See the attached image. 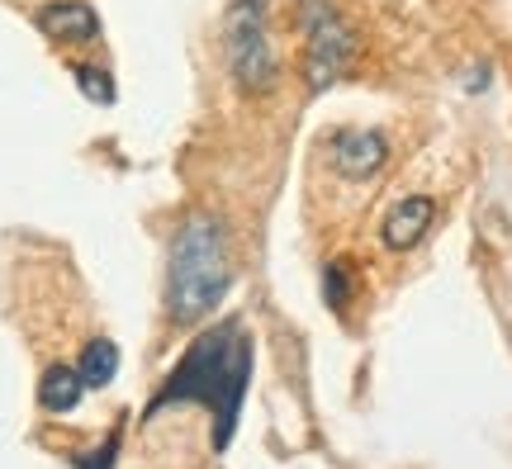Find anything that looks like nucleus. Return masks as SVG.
<instances>
[{
	"mask_svg": "<svg viewBox=\"0 0 512 469\" xmlns=\"http://www.w3.org/2000/svg\"><path fill=\"white\" fill-rule=\"evenodd\" d=\"M256 370V342L242 318L204 327L195 342L181 351V361L171 365L162 389L147 398L143 417H162L166 408H204L209 417V451L223 455L238 436V417L252 389Z\"/></svg>",
	"mask_w": 512,
	"mask_h": 469,
	"instance_id": "f257e3e1",
	"label": "nucleus"
},
{
	"mask_svg": "<svg viewBox=\"0 0 512 469\" xmlns=\"http://www.w3.org/2000/svg\"><path fill=\"white\" fill-rule=\"evenodd\" d=\"M233 289V247L214 214H190L166 252V318L181 327L204 323Z\"/></svg>",
	"mask_w": 512,
	"mask_h": 469,
	"instance_id": "f03ea898",
	"label": "nucleus"
},
{
	"mask_svg": "<svg viewBox=\"0 0 512 469\" xmlns=\"http://www.w3.org/2000/svg\"><path fill=\"white\" fill-rule=\"evenodd\" d=\"M223 57L242 95H271L280 86V48L271 34V0H228Z\"/></svg>",
	"mask_w": 512,
	"mask_h": 469,
	"instance_id": "7ed1b4c3",
	"label": "nucleus"
},
{
	"mask_svg": "<svg viewBox=\"0 0 512 469\" xmlns=\"http://www.w3.org/2000/svg\"><path fill=\"white\" fill-rule=\"evenodd\" d=\"M351 62H356L351 24L332 10V0H304V81H309V91L318 95L337 86L351 72Z\"/></svg>",
	"mask_w": 512,
	"mask_h": 469,
	"instance_id": "20e7f679",
	"label": "nucleus"
},
{
	"mask_svg": "<svg viewBox=\"0 0 512 469\" xmlns=\"http://www.w3.org/2000/svg\"><path fill=\"white\" fill-rule=\"evenodd\" d=\"M328 157L347 181H370L389 162V138L375 128H342L328 138Z\"/></svg>",
	"mask_w": 512,
	"mask_h": 469,
	"instance_id": "39448f33",
	"label": "nucleus"
},
{
	"mask_svg": "<svg viewBox=\"0 0 512 469\" xmlns=\"http://www.w3.org/2000/svg\"><path fill=\"white\" fill-rule=\"evenodd\" d=\"M34 24L38 34H48L53 43H67V48H81V43L100 38V15L86 0H48V5H38Z\"/></svg>",
	"mask_w": 512,
	"mask_h": 469,
	"instance_id": "423d86ee",
	"label": "nucleus"
},
{
	"mask_svg": "<svg viewBox=\"0 0 512 469\" xmlns=\"http://www.w3.org/2000/svg\"><path fill=\"white\" fill-rule=\"evenodd\" d=\"M432 223H437V199L408 195V199H399V204L384 214L380 237H384V247H389V252H413L422 237L432 233Z\"/></svg>",
	"mask_w": 512,
	"mask_h": 469,
	"instance_id": "0eeeda50",
	"label": "nucleus"
},
{
	"mask_svg": "<svg viewBox=\"0 0 512 469\" xmlns=\"http://www.w3.org/2000/svg\"><path fill=\"white\" fill-rule=\"evenodd\" d=\"M81 394H86V379H81V370L76 365H48L43 375H38V408L43 413H53V417H62V413H72L76 403H81Z\"/></svg>",
	"mask_w": 512,
	"mask_h": 469,
	"instance_id": "6e6552de",
	"label": "nucleus"
},
{
	"mask_svg": "<svg viewBox=\"0 0 512 469\" xmlns=\"http://www.w3.org/2000/svg\"><path fill=\"white\" fill-rule=\"evenodd\" d=\"M76 370H81V379H86V389H105V384H114V375H119V346H114L110 337L86 342Z\"/></svg>",
	"mask_w": 512,
	"mask_h": 469,
	"instance_id": "1a4fd4ad",
	"label": "nucleus"
},
{
	"mask_svg": "<svg viewBox=\"0 0 512 469\" xmlns=\"http://www.w3.org/2000/svg\"><path fill=\"white\" fill-rule=\"evenodd\" d=\"M76 86H81V95L91 100V105H114V81L105 67H95V62H76L72 67Z\"/></svg>",
	"mask_w": 512,
	"mask_h": 469,
	"instance_id": "9d476101",
	"label": "nucleus"
},
{
	"mask_svg": "<svg viewBox=\"0 0 512 469\" xmlns=\"http://www.w3.org/2000/svg\"><path fill=\"white\" fill-rule=\"evenodd\" d=\"M119 441H124V427H114L95 451H76L72 455V469H114V455H119Z\"/></svg>",
	"mask_w": 512,
	"mask_h": 469,
	"instance_id": "9b49d317",
	"label": "nucleus"
},
{
	"mask_svg": "<svg viewBox=\"0 0 512 469\" xmlns=\"http://www.w3.org/2000/svg\"><path fill=\"white\" fill-rule=\"evenodd\" d=\"M323 299H328V308H347L351 299V271H347V261H328V271H323Z\"/></svg>",
	"mask_w": 512,
	"mask_h": 469,
	"instance_id": "f8f14e48",
	"label": "nucleus"
}]
</instances>
